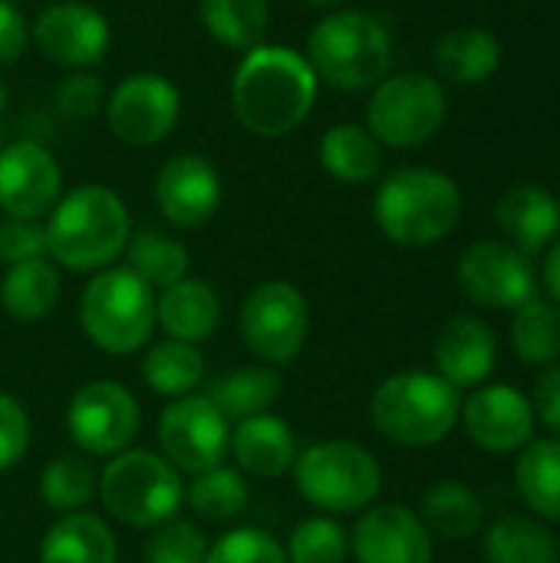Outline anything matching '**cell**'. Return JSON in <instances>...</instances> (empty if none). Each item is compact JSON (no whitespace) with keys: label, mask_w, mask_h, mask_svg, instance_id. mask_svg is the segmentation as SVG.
<instances>
[{"label":"cell","mask_w":560,"mask_h":563,"mask_svg":"<svg viewBox=\"0 0 560 563\" xmlns=\"http://www.w3.org/2000/svg\"><path fill=\"white\" fill-rule=\"evenodd\" d=\"M231 426L208 396H182L158 416V445L165 462L185 475H205L221 465Z\"/></svg>","instance_id":"obj_11"},{"label":"cell","mask_w":560,"mask_h":563,"mask_svg":"<svg viewBox=\"0 0 560 563\" xmlns=\"http://www.w3.org/2000/svg\"><path fill=\"white\" fill-rule=\"evenodd\" d=\"M244 346L264 360L267 366L290 363L310 333V307L307 297L287 280H264L257 284L238 313Z\"/></svg>","instance_id":"obj_10"},{"label":"cell","mask_w":560,"mask_h":563,"mask_svg":"<svg viewBox=\"0 0 560 563\" xmlns=\"http://www.w3.org/2000/svg\"><path fill=\"white\" fill-rule=\"evenodd\" d=\"M416 515L422 518L426 531L442 541L475 538L485 525L482 498L462 482H436L432 488H426Z\"/></svg>","instance_id":"obj_28"},{"label":"cell","mask_w":560,"mask_h":563,"mask_svg":"<svg viewBox=\"0 0 560 563\" xmlns=\"http://www.w3.org/2000/svg\"><path fill=\"white\" fill-rule=\"evenodd\" d=\"M304 56L320 82L340 92H363L386 79L393 40L380 16L366 10H337L310 30Z\"/></svg>","instance_id":"obj_4"},{"label":"cell","mask_w":560,"mask_h":563,"mask_svg":"<svg viewBox=\"0 0 560 563\" xmlns=\"http://www.w3.org/2000/svg\"><path fill=\"white\" fill-rule=\"evenodd\" d=\"M96 495L109 518L129 528H162L178 515L185 501V485L162 455L125 449L112 455L109 465L99 472Z\"/></svg>","instance_id":"obj_6"},{"label":"cell","mask_w":560,"mask_h":563,"mask_svg":"<svg viewBox=\"0 0 560 563\" xmlns=\"http://www.w3.org/2000/svg\"><path fill=\"white\" fill-rule=\"evenodd\" d=\"M307 7H314V10H330V7H340L343 0H304Z\"/></svg>","instance_id":"obj_47"},{"label":"cell","mask_w":560,"mask_h":563,"mask_svg":"<svg viewBox=\"0 0 560 563\" xmlns=\"http://www.w3.org/2000/svg\"><path fill=\"white\" fill-rule=\"evenodd\" d=\"M79 323L102 353L129 356L155 330V290L129 267H106L79 297Z\"/></svg>","instance_id":"obj_7"},{"label":"cell","mask_w":560,"mask_h":563,"mask_svg":"<svg viewBox=\"0 0 560 563\" xmlns=\"http://www.w3.org/2000/svg\"><path fill=\"white\" fill-rule=\"evenodd\" d=\"M155 323L168 333V340L198 343L208 340L221 323V300L211 284L198 277H182L155 297Z\"/></svg>","instance_id":"obj_23"},{"label":"cell","mask_w":560,"mask_h":563,"mask_svg":"<svg viewBox=\"0 0 560 563\" xmlns=\"http://www.w3.org/2000/svg\"><path fill=\"white\" fill-rule=\"evenodd\" d=\"M281 396V373L271 366H241L224 373L215 389H211V402L221 409V416L231 422L261 416L274 406V399Z\"/></svg>","instance_id":"obj_34"},{"label":"cell","mask_w":560,"mask_h":563,"mask_svg":"<svg viewBox=\"0 0 560 563\" xmlns=\"http://www.w3.org/2000/svg\"><path fill=\"white\" fill-rule=\"evenodd\" d=\"M317 158L323 172L343 185H363L373 181L383 168V148L370 135L366 125L356 122H337L320 135Z\"/></svg>","instance_id":"obj_27"},{"label":"cell","mask_w":560,"mask_h":563,"mask_svg":"<svg viewBox=\"0 0 560 563\" xmlns=\"http://www.w3.org/2000/svg\"><path fill=\"white\" fill-rule=\"evenodd\" d=\"M436 66L449 82L479 86L502 66V40L485 26H455L436 43Z\"/></svg>","instance_id":"obj_26"},{"label":"cell","mask_w":560,"mask_h":563,"mask_svg":"<svg viewBox=\"0 0 560 563\" xmlns=\"http://www.w3.org/2000/svg\"><path fill=\"white\" fill-rule=\"evenodd\" d=\"M33 46L40 49L43 59L63 66V69H86L96 66L112 43L109 20L79 0H59L50 3L36 20H33Z\"/></svg>","instance_id":"obj_15"},{"label":"cell","mask_w":560,"mask_h":563,"mask_svg":"<svg viewBox=\"0 0 560 563\" xmlns=\"http://www.w3.org/2000/svg\"><path fill=\"white\" fill-rule=\"evenodd\" d=\"M116 558L112 528L89 511L56 518L40 541V563H116Z\"/></svg>","instance_id":"obj_24"},{"label":"cell","mask_w":560,"mask_h":563,"mask_svg":"<svg viewBox=\"0 0 560 563\" xmlns=\"http://www.w3.org/2000/svg\"><path fill=\"white\" fill-rule=\"evenodd\" d=\"M545 290H548V300L560 307V238L545 254Z\"/></svg>","instance_id":"obj_46"},{"label":"cell","mask_w":560,"mask_h":563,"mask_svg":"<svg viewBox=\"0 0 560 563\" xmlns=\"http://www.w3.org/2000/svg\"><path fill=\"white\" fill-rule=\"evenodd\" d=\"M155 205L162 218L175 228L208 224L221 208L218 168L198 152L172 155L155 175Z\"/></svg>","instance_id":"obj_19"},{"label":"cell","mask_w":560,"mask_h":563,"mask_svg":"<svg viewBox=\"0 0 560 563\" xmlns=\"http://www.w3.org/2000/svg\"><path fill=\"white\" fill-rule=\"evenodd\" d=\"M198 20L215 43L244 56L264 43L271 7L267 0H198Z\"/></svg>","instance_id":"obj_31"},{"label":"cell","mask_w":560,"mask_h":563,"mask_svg":"<svg viewBox=\"0 0 560 563\" xmlns=\"http://www.w3.org/2000/svg\"><path fill=\"white\" fill-rule=\"evenodd\" d=\"M142 379L155 396L182 399L205 379V356L195 343L162 340L145 353Z\"/></svg>","instance_id":"obj_33"},{"label":"cell","mask_w":560,"mask_h":563,"mask_svg":"<svg viewBox=\"0 0 560 563\" xmlns=\"http://www.w3.org/2000/svg\"><path fill=\"white\" fill-rule=\"evenodd\" d=\"M317 73L307 56L261 43L248 49L231 79V109L234 119L257 139H284L307 122L317 102Z\"/></svg>","instance_id":"obj_1"},{"label":"cell","mask_w":560,"mask_h":563,"mask_svg":"<svg viewBox=\"0 0 560 563\" xmlns=\"http://www.w3.org/2000/svg\"><path fill=\"white\" fill-rule=\"evenodd\" d=\"M347 544V531L333 518H307L290 531L284 554L287 563H343Z\"/></svg>","instance_id":"obj_38"},{"label":"cell","mask_w":560,"mask_h":563,"mask_svg":"<svg viewBox=\"0 0 560 563\" xmlns=\"http://www.w3.org/2000/svg\"><path fill=\"white\" fill-rule=\"evenodd\" d=\"M436 373L455 389H479L498 363L495 330L472 313L452 317L436 336Z\"/></svg>","instance_id":"obj_20"},{"label":"cell","mask_w":560,"mask_h":563,"mask_svg":"<svg viewBox=\"0 0 560 563\" xmlns=\"http://www.w3.org/2000/svg\"><path fill=\"white\" fill-rule=\"evenodd\" d=\"M465 435L492 455H512L521 452L531 439H535V409L531 399L508 386V383H492V386H479L459 412Z\"/></svg>","instance_id":"obj_17"},{"label":"cell","mask_w":560,"mask_h":563,"mask_svg":"<svg viewBox=\"0 0 560 563\" xmlns=\"http://www.w3.org/2000/svg\"><path fill=\"white\" fill-rule=\"evenodd\" d=\"M59 191L63 168L46 145L20 139L0 148V211L7 218L40 221L56 208Z\"/></svg>","instance_id":"obj_16"},{"label":"cell","mask_w":560,"mask_h":563,"mask_svg":"<svg viewBox=\"0 0 560 563\" xmlns=\"http://www.w3.org/2000/svg\"><path fill=\"white\" fill-rule=\"evenodd\" d=\"M205 563H287L284 548L261 528H234L208 544Z\"/></svg>","instance_id":"obj_39"},{"label":"cell","mask_w":560,"mask_h":563,"mask_svg":"<svg viewBox=\"0 0 560 563\" xmlns=\"http://www.w3.org/2000/svg\"><path fill=\"white\" fill-rule=\"evenodd\" d=\"M182 115V92L162 73H132L125 76L106 102L109 132L125 145H155L162 142Z\"/></svg>","instance_id":"obj_13"},{"label":"cell","mask_w":560,"mask_h":563,"mask_svg":"<svg viewBox=\"0 0 560 563\" xmlns=\"http://www.w3.org/2000/svg\"><path fill=\"white\" fill-rule=\"evenodd\" d=\"M33 257H46V224L26 218L0 221V264H23Z\"/></svg>","instance_id":"obj_42"},{"label":"cell","mask_w":560,"mask_h":563,"mask_svg":"<svg viewBox=\"0 0 560 563\" xmlns=\"http://www.w3.org/2000/svg\"><path fill=\"white\" fill-rule=\"evenodd\" d=\"M59 303V274L46 257L10 264L0 280V307L23 323L43 320Z\"/></svg>","instance_id":"obj_29"},{"label":"cell","mask_w":560,"mask_h":563,"mask_svg":"<svg viewBox=\"0 0 560 563\" xmlns=\"http://www.w3.org/2000/svg\"><path fill=\"white\" fill-rule=\"evenodd\" d=\"M30 449V416L20 399L0 393V472L13 468Z\"/></svg>","instance_id":"obj_43"},{"label":"cell","mask_w":560,"mask_h":563,"mask_svg":"<svg viewBox=\"0 0 560 563\" xmlns=\"http://www.w3.org/2000/svg\"><path fill=\"white\" fill-rule=\"evenodd\" d=\"M188 501L205 521H231L248 505V482L241 478V472L218 465L205 475H195Z\"/></svg>","instance_id":"obj_37"},{"label":"cell","mask_w":560,"mask_h":563,"mask_svg":"<svg viewBox=\"0 0 560 563\" xmlns=\"http://www.w3.org/2000/svg\"><path fill=\"white\" fill-rule=\"evenodd\" d=\"M498 228L508 234V244H515L521 254H541L548 244H554L560 231L558 198L541 185H515L498 198L495 208Z\"/></svg>","instance_id":"obj_22"},{"label":"cell","mask_w":560,"mask_h":563,"mask_svg":"<svg viewBox=\"0 0 560 563\" xmlns=\"http://www.w3.org/2000/svg\"><path fill=\"white\" fill-rule=\"evenodd\" d=\"M353 554L360 563H432L436 544L422 518L399 505H370L353 528Z\"/></svg>","instance_id":"obj_18"},{"label":"cell","mask_w":560,"mask_h":563,"mask_svg":"<svg viewBox=\"0 0 560 563\" xmlns=\"http://www.w3.org/2000/svg\"><path fill=\"white\" fill-rule=\"evenodd\" d=\"M205 558H208V538L201 534V528L188 521L162 525L145 548L149 563H205Z\"/></svg>","instance_id":"obj_40"},{"label":"cell","mask_w":560,"mask_h":563,"mask_svg":"<svg viewBox=\"0 0 560 563\" xmlns=\"http://www.w3.org/2000/svg\"><path fill=\"white\" fill-rule=\"evenodd\" d=\"M26 43H30V26L23 13L10 0H0V66L17 63L26 53Z\"/></svg>","instance_id":"obj_44"},{"label":"cell","mask_w":560,"mask_h":563,"mask_svg":"<svg viewBox=\"0 0 560 563\" xmlns=\"http://www.w3.org/2000/svg\"><path fill=\"white\" fill-rule=\"evenodd\" d=\"M459 290L482 310H515L535 297V267L508 241H475L455 267Z\"/></svg>","instance_id":"obj_14"},{"label":"cell","mask_w":560,"mask_h":563,"mask_svg":"<svg viewBox=\"0 0 560 563\" xmlns=\"http://www.w3.org/2000/svg\"><path fill=\"white\" fill-rule=\"evenodd\" d=\"M125 261H129V271L139 274L152 290L155 287L165 290V287L178 284L182 277H188V267H191L188 247L155 228H142V231L129 234Z\"/></svg>","instance_id":"obj_35"},{"label":"cell","mask_w":560,"mask_h":563,"mask_svg":"<svg viewBox=\"0 0 560 563\" xmlns=\"http://www.w3.org/2000/svg\"><path fill=\"white\" fill-rule=\"evenodd\" d=\"M294 472L304 501L330 515L366 511L383 488V468L360 442L333 439L310 445L304 455H297Z\"/></svg>","instance_id":"obj_8"},{"label":"cell","mask_w":560,"mask_h":563,"mask_svg":"<svg viewBox=\"0 0 560 563\" xmlns=\"http://www.w3.org/2000/svg\"><path fill=\"white\" fill-rule=\"evenodd\" d=\"M515 488L541 521L560 525V435L531 439L521 449L515 465Z\"/></svg>","instance_id":"obj_30"},{"label":"cell","mask_w":560,"mask_h":563,"mask_svg":"<svg viewBox=\"0 0 560 563\" xmlns=\"http://www.w3.org/2000/svg\"><path fill=\"white\" fill-rule=\"evenodd\" d=\"M459 389L439 373L426 369H403L386 376L370 399V419L376 432L406 449H429L446 442L459 426Z\"/></svg>","instance_id":"obj_5"},{"label":"cell","mask_w":560,"mask_h":563,"mask_svg":"<svg viewBox=\"0 0 560 563\" xmlns=\"http://www.w3.org/2000/svg\"><path fill=\"white\" fill-rule=\"evenodd\" d=\"M482 554L485 563H560V541L548 521L505 515L485 528Z\"/></svg>","instance_id":"obj_25"},{"label":"cell","mask_w":560,"mask_h":563,"mask_svg":"<svg viewBox=\"0 0 560 563\" xmlns=\"http://www.w3.org/2000/svg\"><path fill=\"white\" fill-rule=\"evenodd\" d=\"M558 211H560V201H558Z\"/></svg>","instance_id":"obj_49"},{"label":"cell","mask_w":560,"mask_h":563,"mask_svg":"<svg viewBox=\"0 0 560 563\" xmlns=\"http://www.w3.org/2000/svg\"><path fill=\"white\" fill-rule=\"evenodd\" d=\"M56 112L66 119V122H86L92 119L102 106H106V86L99 76L92 73H73L66 76L59 86H56Z\"/></svg>","instance_id":"obj_41"},{"label":"cell","mask_w":560,"mask_h":563,"mask_svg":"<svg viewBox=\"0 0 560 563\" xmlns=\"http://www.w3.org/2000/svg\"><path fill=\"white\" fill-rule=\"evenodd\" d=\"M508 340L521 363L554 366L560 360V307L535 294L531 300L515 307Z\"/></svg>","instance_id":"obj_32"},{"label":"cell","mask_w":560,"mask_h":563,"mask_svg":"<svg viewBox=\"0 0 560 563\" xmlns=\"http://www.w3.org/2000/svg\"><path fill=\"white\" fill-rule=\"evenodd\" d=\"M528 399H531L535 419L560 435V363L541 373V379L535 383V393Z\"/></svg>","instance_id":"obj_45"},{"label":"cell","mask_w":560,"mask_h":563,"mask_svg":"<svg viewBox=\"0 0 560 563\" xmlns=\"http://www.w3.org/2000/svg\"><path fill=\"white\" fill-rule=\"evenodd\" d=\"M373 218L393 244L429 247L455 231L462 218V191L455 178L439 168H396L376 188Z\"/></svg>","instance_id":"obj_3"},{"label":"cell","mask_w":560,"mask_h":563,"mask_svg":"<svg viewBox=\"0 0 560 563\" xmlns=\"http://www.w3.org/2000/svg\"><path fill=\"white\" fill-rule=\"evenodd\" d=\"M446 89L426 73L386 76L366 102V129L380 145L419 148L446 122Z\"/></svg>","instance_id":"obj_9"},{"label":"cell","mask_w":560,"mask_h":563,"mask_svg":"<svg viewBox=\"0 0 560 563\" xmlns=\"http://www.w3.org/2000/svg\"><path fill=\"white\" fill-rule=\"evenodd\" d=\"M7 99H10V92H7V82L0 79V115H3V109H7Z\"/></svg>","instance_id":"obj_48"},{"label":"cell","mask_w":560,"mask_h":563,"mask_svg":"<svg viewBox=\"0 0 560 563\" xmlns=\"http://www.w3.org/2000/svg\"><path fill=\"white\" fill-rule=\"evenodd\" d=\"M66 429L86 455H119L139 432V402L122 383L92 379L73 393Z\"/></svg>","instance_id":"obj_12"},{"label":"cell","mask_w":560,"mask_h":563,"mask_svg":"<svg viewBox=\"0 0 560 563\" xmlns=\"http://www.w3.org/2000/svg\"><path fill=\"white\" fill-rule=\"evenodd\" d=\"M99 475L92 472V465L79 455H63L53 459L43 475H40V498L46 508L59 511V515H73L79 508H86L96 495Z\"/></svg>","instance_id":"obj_36"},{"label":"cell","mask_w":560,"mask_h":563,"mask_svg":"<svg viewBox=\"0 0 560 563\" xmlns=\"http://www.w3.org/2000/svg\"><path fill=\"white\" fill-rule=\"evenodd\" d=\"M132 221L125 201L102 185H79L59 195L46 221V254L76 274L106 271L125 254Z\"/></svg>","instance_id":"obj_2"},{"label":"cell","mask_w":560,"mask_h":563,"mask_svg":"<svg viewBox=\"0 0 560 563\" xmlns=\"http://www.w3.org/2000/svg\"><path fill=\"white\" fill-rule=\"evenodd\" d=\"M228 449H231L238 468L254 478H281L297 462V442H294L290 426L271 412L241 419L231 429Z\"/></svg>","instance_id":"obj_21"}]
</instances>
